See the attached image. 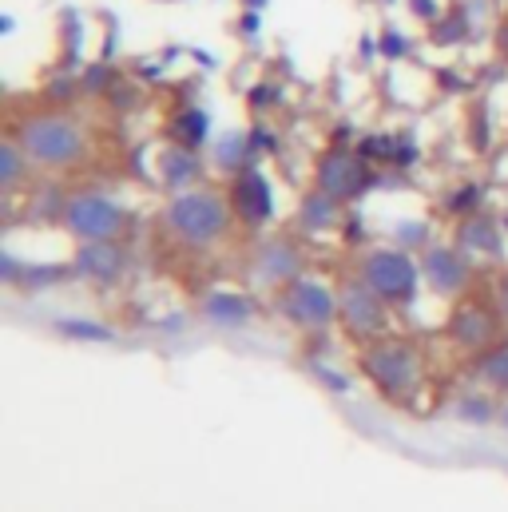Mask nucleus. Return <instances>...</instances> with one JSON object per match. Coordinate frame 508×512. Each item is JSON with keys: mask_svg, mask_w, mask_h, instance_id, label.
<instances>
[{"mask_svg": "<svg viewBox=\"0 0 508 512\" xmlns=\"http://www.w3.org/2000/svg\"><path fill=\"white\" fill-rule=\"evenodd\" d=\"M231 219H235L231 199H223L219 191H179L167 207V231L191 251H203L227 239Z\"/></svg>", "mask_w": 508, "mask_h": 512, "instance_id": "f257e3e1", "label": "nucleus"}, {"mask_svg": "<svg viewBox=\"0 0 508 512\" xmlns=\"http://www.w3.org/2000/svg\"><path fill=\"white\" fill-rule=\"evenodd\" d=\"M12 139L40 167H76L84 159V147H88V139H84V131L76 128V120L60 116V112L28 116Z\"/></svg>", "mask_w": 508, "mask_h": 512, "instance_id": "f03ea898", "label": "nucleus"}, {"mask_svg": "<svg viewBox=\"0 0 508 512\" xmlns=\"http://www.w3.org/2000/svg\"><path fill=\"white\" fill-rule=\"evenodd\" d=\"M362 370L385 397H409L417 393V382H421V354L401 338H381L366 346Z\"/></svg>", "mask_w": 508, "mask_h": 512, "instance_id": "7ed1b4c3", "label": "nucleus"}, {"mask_svg": "<svg viewBox=\"0 0 508 512\" xmlns=\"http://www.w3.org/2000/svg\"><path fill=\"white\" fill-rule=\"evenodd\" d=\"M278 314L302 334H322L338 322V294L314 278H294L278 290Z\"/></svg>", "mask_w": 508, "mask_h": 512, "instance_id": "20e7f679", "label": "nucleus"}, {"mask_svg": "<svg viewBox=\"0 0 508 512\" xmlns=\"http://www.w3.org/2000/svg\"><path fill=\"white\" fill-rule=\"evenodd\" d=\"M358 274L378 298H385L389 306H401V302H413V294H417L421 262L413 255H405V251H393V247L381 251L378 247V251H370L362 258Z\"/></svg>", "mask_w": 508, "mask_h": 512, "instance_id": "39448f33", "label": "nucleus"}, {"mask_svg": "<svg viewBox=\"0 0 508 512\" xmlns=\"http://www.w3.org/2000/svg\"><path fill=\"white\" fill-rule=\"evenodd\" d=\"M64 227L80 239V243H120L127 227V215L120 203H112L108 195H72L60 211Z\"/></svg>", "mask_w": 508, "mask_h": 512, "instance_id": "423d86ee", "label": "nucleus"}, {"mask_svg": "<svg viewBox=\"0 0 508 512\" xmlns=\"http://www.w3.org/2000/svg\"><path fill=\"white\" fill-rule=\"evenodd\" d=\"M385 306H389V302L378 298V294L362 282V274L350 278V282H342V290H338V322H342L346 334H354L358 342H381V338H385V330H389Z\"/></svg>", "mask_w": 508, "mask_h": 512, "instance_id": "0eeeda50", "label": "nucleus"}, {"mask_svg": "<svg viewBox=\"0 0 508 512\" xmlns=\"http://www.w3.org/2000/svg\"><path fill=\"white\" fill-rule=\"evenodd\" d=\"M298 270H302V255H298L294 239L274 235V239H262V243L254 247V255H251L254 282H262V286H278V290H282L286 282L302 278Z\"/></svg>", "mask_w": 508, "mask_h": 512, "instance_id": "6e6552de", "label": "nucleus"}, {"mask_svg": "<svg viewBox=\"0 0 508 512\" xmlns=\"http://www.w3.org/2000/svg\"><path fill=\"white\" fill-rule=\"evenodd\" d=\"M231 211H235V219H243L247 227H262L270 215H274V195H270V183H266V175L262 171H239V179H235V187H231Z\"/></svg>", "mask_w": 508, "mask_h": 512, "instance_id": "1a4fd4ad", "label": "nucleus"}, {"mask_svg": "<svg viewBox=\"0 0 508 512\" xmlns=\"http://www.w3.org/2000/svg\"><path fill=\"white\" fill-rule=\"evenodd\" d=\"M421 274L429 278V286L437 294H461L469 286V278H473V266L453 247H429L425 258H421Z\"/></svg>", "mask_w": 508, "mask_h": 512, "instance_id": "9d476101", "label": "nucleus"}, {"mask_svg": "<svg viewBox=\"0 0 508 512\" xmlns=\"http://www.w3.org/2000/svg\"><path fill=\"white\" fill-rule=\"evenodd\" d=\"M449 334L457 338V346H465V350H489L493 342H497V334H501V322H497V314L489 310V306H481V302H465L457 314H453V322H449Z\"/></svg>", "mask_w": 508, "mask_h": 512, "instance_id": "9b49d317", "label": "nucleus"}, {"mask_svg": "<svg viewBox=\"0 0 508 512\" xmlns=\"http://www.w3.org/2000/svg\"><path fill=\"white\" fill-rule=\"evenodd\" d=\"M366 167L350 155V151H326L322 163H318V187L334 199H350L366 187Z\"/></svg>", "mask_w": 508, "mask_h": 512, "instance_id": "f8f14e48", "label": "nucleus"}, {"mask_svg": "<svg viewBox=\"0 0 508 512\" xmlns=\"http://www.w3.org/2000/svg\"><path fill=\"white\" fill-rule=\"evenodd\" d=\"M124 247L120 243H84V251L76 255L80 274L96 278V282H112L124 274Z\"/></svg>", "mask_w": 508, "mask_h": 512, "instance_id": "ddd939ff", "label": "nucleus"}, {"mask_svg": "<svg viewBox=\"0 0 508 512\" xmlns=\"http://www.w3.org/2000/svg\"><path fill=\"white\" fill-rule=\"evenodd\" d=\"M203 314H207L211 322H223V326H243L254 314V306H251V298H243V294H211V298L203 302Z\"/></svg>", "mask_w": 508, "mask_h": 512, "instance_id": "4468645a", "label": "nucleus"}, {"mask_svg": "<svg viewBox=\"0 0 508 512\" xmlns=\"http://www.w3.org/2000/svg\"><path fill=\"white\" fill-rule=\"evenodd\" d=\"M461 243L469 251H477V255H501V235H497V227L489 219H469L461 227Z\"/></svg>", "mask_w": 508, "mask_h": 512, "instance_id": "2eb2a0df", "label": "nucleus"}, {"mask_svg": "<svg viewBox=\"0 0 508 512\" xmlns=\"http://www.w3.org/2000/svg\"><path fill=\"white\" fill-rule=\"evenodd\" d=\"M171 135H175L179 147H199V143L207 139V116H203L199 108H183L179 120H175V128H171Z\"/></svg>", "mask_w": 508, "mask_h": 512, "instance_id": "dca6fc26", "label": "nucleus"}, {"mask_svg": "<svg viewBox=\"0 0 508 512\" xmlns=\"http://www.w3.org/2000/svg\"><path fill=\"white\" fill-rule=\"evenodd\" d=\"M24 163H32L24 155V147L16 139H4V147H0V183H4V191H12L24 179Z\"/></svg>", "mask_w": 508, "mask_h": 512, "instance_id": "f3484780", "label": "nucleus"}, {"mask_svg": "<svg viewBox=\"0 0 508 512\" xmlns=\"http://www.w3.org/2000/svg\"><path fill=\"white\" fill-rule=\"evenodd\" d=\"M302 219H306L310 227H330V223L338 219V211H334V195H326V191L318 195V191H314V195L302 203Z\"/></svg>", "mask_w": 508, "mask_h": 512, "instance_id": "a211bd4d", "label": "nucleus"}, {"mask_svg": "<svg viewBox=\"0 0 508 512\" xmlns=\"http://www.w3.org/2000/svg\"><path fill=\"white\" fill-rule=\"evenodd\" d=\"M247 155H251V139L227 135V139L219 143V167H227V171H247V167H243Z\"/></svg>", "mask_w": 508, "mask_h": 512, "instance_id": "6ab92c4d", "label": "nucleus"}, {"mask_svg": "<svg viewBox=\"0 0 508 512\" xmlns=\"http://www.w3.org/2000/svg\"><path fill=\"white\" fill-rule=\"evenodd\" d=\"M60 334H68V338H84V342H108V338H112V330H108V326L72 322V318H64V322H60Z\"/></svg>", "mask_w": 508, "mask_h": 512, "instance_id": "aec40b11", "label": "nucleus"}, {"mask_svg": "<svg viewBox=\"0 0 508 512\" xmlns=\"http://www.w3.org/2000/svg\"><path fill=\"white\" fill-rule=\"evenodd\" d=\"M481 374L497 385V389H505L508 393V350H501V354H485V358H481Z\"/></svg>", "mask_w": 508, "mask_h": 512, "instance_id": "412c9836", "label": "nucleus"}, {"mask_svg": "<svg viewBox=\"0 0 508 512\" xmlns=\"http://www.w3.org/2000/svg\"><path fill=\"white\" fill-rule=\"evenodd\" d=\"M457 413L465 417V421H493V401H485V397H465L461 405H457Z\"/></svg>", "mask_w": 508, "mask_h": 512, "instance_id": "4be33fe9", "label": "nucleus"}, {"mask_svg": "<svg viewBox=\"0 0 508 512\" xmlns=\"http://www.w3.org/2000/svg\"><path fill=\"white\" fill-rule=\"evenodd\" d=\"M381 52L397 60V56L405 52V36H401V32H385V36H381Z\"/></svg>", "mask_w": 508, "mask_h": 512, "instance_id": "5701e85b", "label": "nucleus"}, {"mask_svg": "<svg viewBox=\"0 0 508 512\" xmlns=\"http://www.w3.org/2000/svg\"><path fill=\"white\" fill-rule=\"evenodd\" d=\"M409 8H413L421 20H437V0H409Z\"/></svg>", "mask_w": 508, "mask_h": 512, "instance_id": "b1692460", "label": "nucleus"}, {"mask_svg": "<svg viewBox=\"0 0 508 512\" xmlns=\"http://www.w3.org/2000/svg\"><path fill=\"white\" fill-rule=\"evenodd\" d=\"M497 306H501V314L508 318V274L501 278V286H497Z\"/></svg>", "mask_w": 508, "mask_h": 512, "instance_id": "393cba45", "label": "nucleus"}, {"mask_svg": "<svg viewBox=\"0 0 508 512\" xmlns=\"http://www.w3.org/2000/svg\"><path fill=\"white\" fill-rule=\"evenodd\" d=\"M501 48H505V52H508V24H505V28H501Z\"/></svg>", "mask_w": 508, "mask_h": 512, "instance_id": "a878e982", "label": "nucleus"}, {"mask_svg": "<svg viewBox=\"0 0 508 512\" xmlns=\"http://www.w3.org/2000/svg\"><path fill=\"white\" fill-rule=\"evenodd\" d=\"M501 421H505V429H508V401L501 405Z\"/></svg>", "mask_w": 508, "mask_h": 512, "instance_id": "bb28decb", "label": "nucleus"}, {"mask_svg": "<svg viewBox=\"0 0 508 512\" xmlns=\"http://www.w3.org/2000/svg\"><path fill=\"white\" fill-rule=\"evenodd\" d=\"M262 4H266V0H247V8H262Z\"/></svg>", "mask_w": 508, "mask_h": 512, "instance_id": "cd10ccee", "label": "nucleus"}]
</instances>
